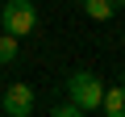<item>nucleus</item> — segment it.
Here are the masks:
<instances>
[{"instance_id": "5", "label": "nucleus", "mask_w": 125, "mask_h": 117, "mask_svg": "<svg viewBox=\"0 0 125 117\" xmlns=\"http://www.w3.org/2000/svg\"><path fill=\"white\" fill-rule=\"evenodd\" d=\"M83 13H88L92 21H108V17L117 13V9L108 4V0H83Z\"/></svg>"}, {"instance_id": "2", "label": "nucleus", "mask_w": 125, "mask_h": 117, "mask_svg": "<svg viewBox=\"0 0 125 117\" xmlns=\"http://www.w3.org/2000/svg\"><path fill=\"white\" fill-rule=\"evenodd\" d=\"M0 25H4V34H33L38 25V9H33V0H0Z\"/></svg>"}, {"instance_id": "7", "label": "nucleus", "mask_w": 125, "mask_h": 117, "mask_svg": "<svg viewBox=\"0 0 125 117\" xmlns=\"http://www.w3.org/2000/svg\"><path fill=\"white\" fill-rule=\"evenodd\" d=\"M54 117H79V105H75V100H62V105L54 109Z\"/></svg>"}, {"instance_id": "3", "label": "nucleus", "mask_w": 125, "mask_h": 117, "mask_svg": "<svg viewBox=\"0 0 125 117\" xmlns=\"http://www.w3.org/2000/svg\"><path fill=\"white\" fill-rule=\"evenodd\" d=\"M0 109H4L9 117H29V113H33V88H29V84H9Z\"/></svg>"}, {"instance_id": "4", "label": "nucleus", "mask_w": 125, "mask_h": 117, "mask_svg": "<svg viewBox=\"0 0 125 117\" xmlns=\"http://www.w3.org/2000/svg\"><path fill=\"white\" fill-rule=\"evenodd\" d=\"M100 109H104L108 117H125V88H104Z\"/></svg>"}, {"instance_id": "6", "label": "nucleus", "mask_w": 125, "mask_h": 117, "mask_svg": "<svg viewBox=\"0 0 125 117\" xmlns=\"http://www.w3.org/2000/svg\"><path fill=\"white\" fill-rule=\"evenodd\" d=\"M17 58V34H0V63Z\"/></svg>"}, {"instance_id": "1", "label": "nucleus", "mask_w": 125, "mask_h": 117, "mask_svg": "<svg viewBox=\"0 0 125 117\" xmlns=\"http://www.w3.org/2000/svg\"><path fill=\"white\" fill-rule=\"evenodd\" d=\"M100 96H104V84H100L92 71H71V75H67V100H75L79 113L100 109Z\"/></svg>"}, {"instance_id": "8", "label": "nucleus", "mask_w": 125, "mask_h": 117, "mask_svg": "<svg viewBox=\"0 0 125 117\" xmlns=\"http://www.w3.org/2000/svg\"><path fill=\"white\" fill-rule=\"evenodd\" d=\"M108 4H113V9H125V0H108Z\"/></svg>"}]
</instances>
